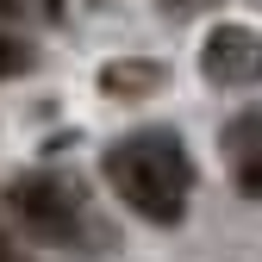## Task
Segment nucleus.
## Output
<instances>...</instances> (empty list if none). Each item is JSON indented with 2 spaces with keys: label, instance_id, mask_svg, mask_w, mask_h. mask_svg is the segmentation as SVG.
Instances as JSON below:
<instances>
[{
  "label": "nucleus",
  "instance_id": "nucleus-1",
  "mask_svg": "<svg viewBox=\"0 0 262 262\" xmlns=\"http://www.w3.org/2000/svg\"><path fill=\"white\" fill-rule=\"evenodd\" d=\"M100 175L119 200L150 219V225H175L187 212V193H193V162L187 144L175 138L169 125H144V131H125V138L100 156Z\"/></svg>",
  "mask_w": 262,
  "mask_h": 262
},
{
  "label": "nucleus",
  "instance_id": "nucleus-2",
  "mask_svg": "<svg viewBox=\"0 0 262 262\" xmlns=\"http://www.w3.org/2000/svg\"><path fill=\"white\" fill-rule=\"evenodd\" d=\"M7 212L38 244H100V219H94V206H88L75 175H56V169L19 175L7 187Z\"/></svg>",
  "mask_w": 262,
  "mask_h": 262
},
{
  "label": "nucleus",
  "instance_id": "nucleus-3",
  "mask_svg": "<svg viewBox=\"0 0 262 262\" xmlns=\"http://www.w3.org/2000/svg\"><path fill=\"white\" fill-rule=\"evenodd\" d=\"M200 75L212 88H256L262 81V31L250 25H212L200 44Z\"/></svg>",
  "mask_w": 262,
  "mask_h": 262
},
{
  "label": "nucleus",
  "instance_id": "nucleus-4",
  "mask_svg": "<svg viewBox=\"0 0 262 262\" xmlns=\"http://www.w3.org/2000/svg\"><path fill=\"white\" fill-rule=\"evenodd\" d=\"M225 169L250 200H262V106H250L225 125Z\"/></svg>",
  "mask_w": 262,
  "mask_h": 262
},
{
  "label": "nucleus",
  "instance_id": "nucleus-5",
  "mask_svg": "<svg viewBox=\"0 0 262 262\" xmlns=\"http://www.w3.org/2000/svg\"><path fill=\"white\" fill-rule=\"evenodd\" d=\"M162 81H169V69L162 62H144V56H119L100 69V94H113V100H144V94H162Z\"/></svg>",
  "mask_w": 262,
  "mask_h": 262
},
{
  "label": "nucleus",
  "instance_id": "nucleus-6",
  "mask_svg": "<svg viewBox=\"0 0 262 262\" xmlns=\"http://www.w3.org/2000/svg\"><path fill=\"white\" fill-rule=\"evenodd\" d=\"M19 69H31V50H25L19 38H7V31H0V81L19 75Z\"/></svg>",
  "mask_w": 262,
  "mask_h": 262
},
{
  "label": "nucleus",
  "instance_id": "nucleus-7",
  "mask_svg": "<svg viewBox=\"0 0 262 262\" xmlns=\"http://www.w3.org/2000/svg\"><path fill=\"white\" fill-rule=\"evenodd\" d=\"M0 262H31V256H25V250L7 237V225H0Z\"/></svg>",
  "mask_w": 262,
  "mask_h": 262
},
{
  "label": "nucleus",
  "instance_id": "nucleus-8",
  "mask_svg": "<svg viewBox=\"0 0 262 262\" xmlns=\"http://www.w3.org/2000/svg\"><path fill=\"white\" fill-rule=\"evenodd\" d=\"M19 7H25V0H0V13H19Z\"/></svg>",
  "mask_w": 262,
  "mask_h": 262
}]
</instances>
